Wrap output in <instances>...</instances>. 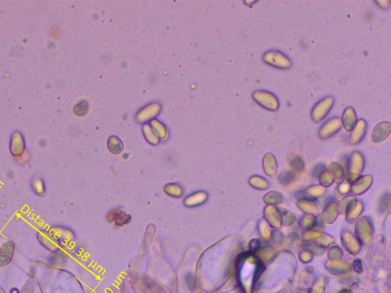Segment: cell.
<instances>
[{"mask_svg":"<svg viewBox=\"0 0 391 293\" xmlns=\"http://www.w3.org/2000/svg\"><path fill=\"white\" fill-rule=\"evenodd\" d=\"M262 61L275 69H289L292 67V62L290 58L280 50H268L263 55Z\"/></svg>","mask_w":391,"mask_h":293,"instance_id":"6da1fadb","label":"cell"},{"mask_svg":"<svg viewBox=\"0 0 391 293\" xmlns=\"http://www.w3.org/2000/svg\"><path fill=\"white\" fill-rule=\"evenodd\" d=\"M252 99L264 110L276 112L280 108V102L276 95L267 90H255L252 93Z\"/></svg>","mask_w":391,"mask_h":293,"instance_id":"7a4b0ae2","label":"cell"},{"mask_svg":"<svg viewBox=\"0 0 391 293\" xmlns=\"http://www.w3.org/2000/svg\"><path fill=\"white\" fill-rule=\"evenodd\" d=\"M334 105V99L332 96H326L322 99L313 106L310 113L312 120L315 123H319L329 114Z\"/></svg>","mask_w":391,"mask_h":293,"instance_id":"3957f363","label":"cell"},{"mask_svg":"<svg viewBox=\"0 0 391 293\" xmlns=\"http://www.w3.org/2000/svg\"><path fill=\"white\" fill-rule=\"evenodd\" d=\"M343 124L341 118L339 117H332L329 118L323 125L320 127L319 131V137L321 139H328L335 135L341 130Z\"/></svg>","mask_w":391,"mask_h":293,"instance_id":"277c9868","label":"cell"},{"mask_svg":"<svg viewBox=\"0 0 391 293\" xmlns=\"http://www.w3.org/2000/svg\"><path fill=\"white\" fill-rule=\"evenodd\" d=\"M367 130L368 124L366 121L365 119H362V118L358 120L356 125L351 131V132L350 134L349 138H348L350 144L351 145H355V144H358V143L361 142L362 141V139L365 137L366 133H367Z\"/></svg>","mask_w":391,"mask_h":293,"instance_id":"5b68a950","label":"cell"},{"mask_svg":"<svg viewBox=\"0 0 391 293\" xmlns=\"http://www.w3.org/2000/svg\"><path fill=\"white\" fill-rule=\"evenodd\" d=\"M25 150V143L22 133L15 132L11 136L10 151L14 156L20 157L23 155Z\"/></svg>","mask_w":391,"mask_h":293,"instance_id":"8992f818","label":"cell"},{"mask_svg":"<svg viewBox=\"0 0 391 293\" xmlns=\"http://www.w3.org/2000/svg\"><path fill=\"white\" fill-rule=\"evenodd\" d=\"M391 124L389 122H382L377 124L372 132V140L374 142H381L390 135Z\"/></svg>","mask_w":391,"mask_h":293,"instance_id":"52a82bcc","label":"cell"},{"mask_svg":"<svg viewBox=\"0 0 391 293\" xmlns=\"http://www.w3.org/2000/svg\"><path fill=\"white\" fill-rule=\"evenodd\" d=\"M342 124L347 132H351L358 122L356 113L352 107H347L343 112Z\"/></svg>","mask_w":391,"mask_h":293,"instance_id":"ba28073f","label":"cell"},{"mask_svg":"<svg viewBox=\"0 0 391 293\" xmlns=\"http://www.w3.org/2000/svg\"><path fill=\"white\" fill-rule=\"evenodd\" d=\"M15 244L12 241H8L0 248V266L8 265L12 261L14 255Z\"/></svg>","mask_w":391,"mask_h":293,"instance_id":"9c48e42d","label":"cell"},{"mask_svg":"<svg viewBox=\"0 0 391 293\" xmlns=\"http://www.w3.org/2000/svg\"><path fill=\"white\" fill-rule=\"evenodd\" d=\"M31 186L32 191L38 196H43L46 193L45 182H44L43 180L41 177H35L31 181Z\"/></svg>","mask_w":391,"mask_h":293,"instance_id":"30bf717a","label":"cell"},{"mask_svg":"<svg viewBox=\"0 0 391 293\" xmlns=\"http://www.w3.org/2000/svg\"><path fill=\"white\" fill-rule=\"evenodd\" d=\"M375 3L377 4L380 8L383 9H388L390 8L391 5V1L390 0H382V1H375Z\"/></svg>","mask_w":391,"mask_h":293,"instance_id":"8fae6325","label":"cell"}]
</instances>
